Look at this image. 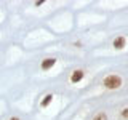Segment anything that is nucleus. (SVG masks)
<instances>
[{"mask_svg": "<svg viewBox=\"0 0 128 120\" xmlns=\"http://www.w3.org/2000/svg\"><path fill=\"white\" fill-rule=\"evenodd\" d=\"M125 43H126L125 37H122V35H120V37H117V38L114 40V48H115V50H122V48L125 46Z\"/></svg>", "mask_w": 128, "mask_h": 120, "instance_id": "2", "label": "nucleus"}, {"mask_svg": "<svg viewBox=\"0 0 128 120\" xmlns=\"http://www.w3.org/2000/svg\"><path fill=\"white\" fill-rule=\"evenodd\" d=\"M51 99H53V94H46L45 98H43V101H42V107H46L48 104L51 102Z\"/></svg>", "mask_w": 128, "mask_h": 120, "instance_id": "5", "label": "nucleus"}, {"mask_svg": "<svg viewBox=\"0 0 128 120\" xmlns=\"http://www.w3.org/2000/svg\"><path fill=\"white\" fill-rule=\"evenodd\" d=\"M104 86L109 88V90H117L122 86V78L118 75H107L104 78Z\"/></svg>", "mask_w": 128, "mask_h": 120, "instance_id": "1", "label": "nucleus"}, {"mask_svg": "<svg viewBox=\"0 0 128 120\" xmlns=\"http://www.w3.org/2000/svg\"><path fill=\"white\" fill-rule=\"evenodd\" d=\"M82 78H83V70H74V74H72V77H70V82L77 83Z\"/></svg>", "mask_w": 128, "mask_h": 120, "instance_id": "4", "label": "nucleus"}, {"mask_svg": "<svg viewBox=\"0 0 128 120\" xmlns=\"http://www.w3.org/2000/svg\"><path fill=\"white\" fill-rule=\"evenodd\" d=\"M10 120H19V118H18V117H11Z\"/></svg>", "mask_w": 128, "mask_h": 120, "instance_id": "8", "label": "nucleus"}, {"mask_svg": "<svg viewBox=\"0 0 128 120\" xmlns=\"http://www.w3.org/2000/svg\"><path fill=\"white\" fill-rule=\"evenodd\" d=\"M54 59L53 58H46V59H43V61H42V69L43 70H48V69H50V67H53L54 66Z\"/></svg>", "mask_w": 128, "mask_h": 120, "instance_id": "3", "label": "nucleus"}, {"mask_svg": "<svg viewBox=\"0 0 128 120\" xmlns=\"http://www.w3.org/2000/svg\"><path fill=\"white\" fill-rule=\"evenodd\" d=\"M122 117L123 118H128V107H125V109L122 110Z\"/></svg>", "mask_w": 128, "mask_h": 120, "instance_id": "7", "label": "nucleus"}, {"mask_svg": "<svg viewBox=\"0 0 128 120\" xmlns=\"http://www.w3.org/2000/svg\"><path fill=\"white\" fill-rule=\"evenodd\" d=\"M93 120H107V115L104 114V112H99V114L96 115V117H94Z\"/></svg>", "mask_w": 128, "mask_h": 120, "instance_id": "6", "label": "nucleus"}]
</instances>
